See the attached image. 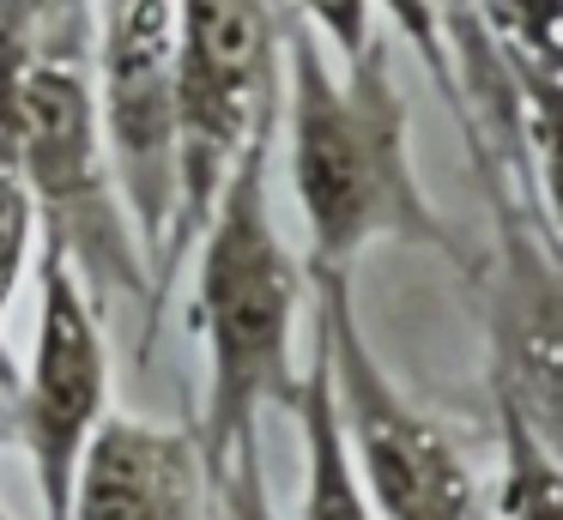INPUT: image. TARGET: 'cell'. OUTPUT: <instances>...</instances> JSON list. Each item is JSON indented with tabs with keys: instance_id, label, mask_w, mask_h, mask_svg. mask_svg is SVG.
Listing matches in <instances>:
<instances>
[{
	"instance_id": "obj_10",
	"label": "cell",
	"mask_w": 563,
	"mask_h": 520,
	"mask_svg": "<svg viewBox=\"0 0 563 520\" xmlns=\"http://www.w3.org/2000/svg\"><path fill=\"white\" fill-rule=\"evenodd\" d=\"M478 31L503 60L521 97L527 145L551 176V133H558V79H563V0H473Z\"/></svg>"
},
{
	"instance_id": "obj_5",
	"label": "cell",
	"mask_w": 563,
	"mask_h": 520,
	"mask_svg": "<svg viewBox=\"0 0 563 520\" xmlns=\"http://www.w3.org/2000/svg\"><path fill=\"white\" fill-rule=\"evenodd\" d=\"M279 19L273 0H176V73H183V140H176V218L164 248V302L231 176L236 152L273 128L279 109Z\"/></svg>"
},
{
	"instance_id": "obj_2",
	"label": "cell",
	"mask_w": 563,
	"mask_h": 520,
	"mask_svg": "<svg viewBox=\"0 0 563 520\" xmlns=\"http://www.w3.org/2000/svg\"><path fill=\"white\" fill-rule=\"evenodd\" d=\"M188 254H195V333L207 357L195 442L207 478H219L243 447H261L267 406H291L303 381L297 314L309 297V273L273 218V128L236 152Z\"/></svg>"
},
{
	"instance_id": "obj_11",
	"label": "cell",
	"mask_w": 563,
	"mask_h": 520,
	"mask_svg": "<svg viewBox=\"0 0 563 520\" xmlns=\"http://www.w3.org/2000/svg\"><path fill=\"white\" fill-rule=\"evenodd\" d=\"M285 411L297 418V442H303V496H297V520H376L369 515L364 484H357L352 447H345V430H340V411H333L321 345H309L303 381H297V399Z\"/></svg>"
},
{
	"instance_id": "obj_4",
	"label": "cell",
	"mask_w": 563,
	"mask_h": 520,
	"mask_svg": "<svg viewBox=\"0 0 563 520\" xmlns=\"http://www.w3.org/2000/svg\"><path fill=\"white\" fill-rule=\"evenodd\" d=\"M316 285V345L328 363L333 411L352 447L357 484L376 520H490V502L466 466L461 442L394 381L357 321L352 278H309Z\"/></svg>"
},
{
	"instance_id": "obj_1",
	"label": "cell",
	"mask_w": 563,
	"mask_h": 520,
	"mask_svg": "<svg viewBox=\"0 0 563 520\" xmlns=\"http://www.w3.org/2000/svg\"><path fill=\"white\" fill-rule=\"evenodd\" d=\"M273 133H285L309 278H352L376 242H412L454 266L466 261L461 236L418 181L412 109L382 31L369 36V48L328 60L316 24L285 12Z\"/></svg>"
},
{
	"instance_id": "obj_6",
	"label": "cell",
	"mask_w": 563,
	"mask_h": 520,
	"mask_svg": "<svg viewBox=\"0 0 563 520\" xmlns=\"http://www.w3.org/2000/svg\"><path fill=\"white\" fill-rule=\"evenodd\" d=\"M91 103L110 152L115 193L146 254L152 309L164 321V248L176 218V140H183V73H176V0H98L91 7Z\"/></svg>"
},
{
	"instance_id": "obj_3",
	"label": "cell",
	"mask_w": 563,
	"mask_h": 520,
	"mask_svg": "<svg viewBox=\"0 0 563 520\" xmlns=\"http://www.w3.org/2000/svg\"><path fill=\"white\" fill-rule=\"evenodd\" d=\"M0 140L37 206V236H49L67 254L98 314L110 302L140 309L146 321L140 345H152L158 333L152 278L110 176L86 48H31L0 31Z\"/></svg>"
},
{
	"instance_id": "obj_14",
	"label": "cell",
	"mask_w": 563,
	"mask_h": 520,
	"mask_svg": "<svg viewBox=\"0 0 563 520\" xmlns=\"http://www.w3.org/2000/svg\"><path fill=\"white\" fill-rule=\"evenodd\" d=\"M98 0H0V31L31 48H86Z\"/></svg>"
},
{
	"instance_id": "obj_9",
	"label": "cell",
	"mask_w": 563,
	"mask_h": 520,
	"mask_svg": "<svg viewBox=\"0 0 563 520\" xmlns=\"http://www.w3.org/2000/svg\"><path fill=\"white\" fill-rule=\"evenodd\" d=\"M207 508L212 478L195 430L110 411L79 454L62 520H207Z\"/></svg>"
},
{
	"instance_id": "obj_13",
	"label": "cell",
	"mask_w": 563,
	"mask_h": 520,
	"mask_svg": "<svg viewBox=\"0 0 563 520\" xmlns=\"http://www.w3.org/2000/svg\"><path fill=\"white\" fill-rule=\"evenodd\" d=\"M31 248H37V206H31L25 181L13 169V152L0 140V327H7V309H13L19 285L31 273ZM0 369H19L7 357V339H0Z\"/></svg>"
},
{
	"instance_id": "obj_16",
	"label": "cell",
	"mask_w": 563,
	"mask_h": 520,
	"mask_svg": "<svg viewBox=\"0 0 563 520\" xmlns=\"http://www.w3.org/2000/svg\"><path fill=\"white\" fill-rule=\"evenodd\" d=\"M212 508H219V520H279L273 515V496H267V460H261V447H243L212 478Z\"/></svg>"
},
{
	"instance_id": "obj_15",
	"label": "cell",
	"mask_w": 563,
	"mask_h": 520,
	"mask_svg": "<svg viewBox=\"0 0 563 520\" xmlns=\"http://www.w3.org/2000/svg\"><path fill=\"white\" fill-rule=\"evenodd\" d=\"M369 7H376L382 19H388L394 31H400L406 43L418 48L430 85H437L442 103L454 109V121H461V91H454V67H449V43H442V12H437V0H369Z\"/></svg>"
},
{
	"instance_id": "obj_18",
	"label": "cell",
	"mask_w": 563,
	"mask_h": 520,
	"mask_svg": "<svg viewBox=\"0 0 563 520\" xmlns=\"http://www.w3.org/2000/svg\"><path fill=\"white\" fill-rule=\"evenodd\" d=\"M0 520H13V515H7V508H0Z\"/></svg>"
},
{
	"instance_id": "obj_8",
	"label": "cell",
	"mask_w": 563,
	"mask_h": 520,
	"mask_svg": "<svg viewBox=\"0 0 563 520\" xmlns=\"http://www.w3.org/2000/svg\"><path fill=\"white\" fill-rule=\"evenodd\" d=\"M497 218L490 254V399L521 406L539 430H563V321L558 230L515 188H485Z\"/></svg>"
},
{
	"instance_id": "obj_12",
	"label": "cell",
	"mask_w": 563,
	"mask_h": 520,
	"mask_svg": "<svg viewBox=\"0 0 563 520\" xmlns=\"http://www.w3.org/2000/svg\"><path fill=\"white\" fill-rule=\"evenodd\" d=\"M497 411V447H503V478L485 496L497 520H563V466H558V435L539 430L521 406L490 399Z\"/></svg>"
},
{
	"instance_id": "obj_17",
	"label": "cell",
	"mask_w": 563,
	"mask_h": 520,
	"mask_svg": "<svg viewBox=\"0 0 563 520\" xmlns=\"http://www.w3.org/2000/svg\"><path fill=\"white\" fill-rule=\"evenodd\" d=\"M13 381H19V369H0V447H13V442H19V418H13Z\"/></svg>"
},
{
	"instance_id": "obj_7",
	"label": "cell",
	"mask_w": 563,
	"mask_h": 520,
	"mask_svg": "<svg viewBox=\"0 0 563 520\" xmlns=\"http://www.w3.org/2000/svg\"><path fill=\"white\" fill-rule=\"evenodd\" d=\"M13 447H25L31 460L43 520H62L79 454L110 418V339L98 302L86 297L79 273L49 236H37V327H31V363L13 381Z\"/></svg>"
}]
</instances>
